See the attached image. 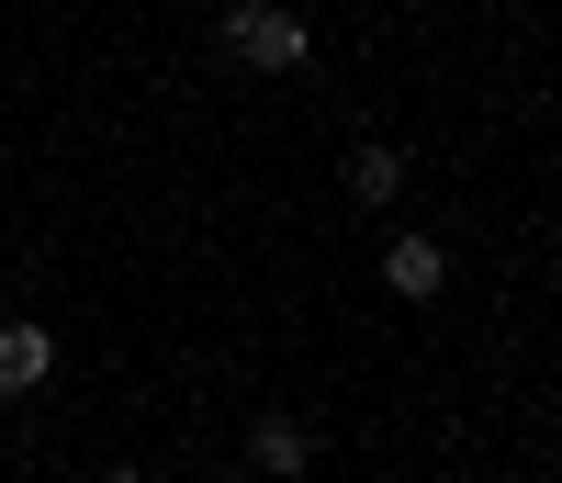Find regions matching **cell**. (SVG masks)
Segmentation results:
<instances>
[{"instance_id":"obj_1","label":"cell","mask_w":562,"mask_h":483,"mask_svg":"<svg viewBox=\"0 0 562 483\" xmlns=\"http://www.w3.org/2000/svg\"><path fill=\"white\" fill-rule=\"evenodd\" d=\"M225 57L259 79H293V68H315V23L293 0H225Z\"/></svg>"},{"instance_id":"obj_2","label":"cell","mask_w":562,"mask_h":483,"mask_svg":"<svg viewBox=\"0 0 562 483\" xmlns=\"http://www.w3.org/2000/svg\"><path fill=\"white\" fill-rule=\"evenodd\" d=\"M57 382V326L45 315H0V405H23Z\"/></svg>"},{"instance_id":"obj_3","label":"cell","mask_w":562,"mask_h":483,"mask_svg":"<svg viewBox=\"0 0 562 483\" xmlns=\"http://www.w3.org/2000/svg\"><path fill=\"white\" fill-rule=\"evenodd\" d=\"M248 472H259V483H304V472H315V427H304L293 405L248 416Z\"/></svg>"},{"instance_id":"obj_4","label":"cell","mask_w":562,"mask_h":483,"mask_svg":"<svg viewBox=\"0 0 562 483\" xmlns=\"http://www.w3.org/2000/svg\"><path fill=\"white\" fill-rule=\"evenodd\" d=\"M383 293H405V304H439V293H450V248L405 225L394 248H383Z\"/></svg>"},{"instance_id":"obj_5","label":"cell","mask_w":562,"mask_h":483,"mask_svg":"<svg viewBox=\"0 0 562 483\" xmlns=\"http://www.w3.org/2000/svg\"><path fill=\"white\" fill-rule=\"evenodd\" d=\"M349 203H405V147H349Z\"/></svg>"},{"instance_id":"obj_6","label":"cell","mask_w":562,"mask_h":483,"mask_svg":"<svg viewBox=\"0 0 562 483\" xmlns=\"http://www.w3.org/2000/svg\"><path fill=\"white\" fill-rule=\"evenodd\" d=\"M102 483H147V472H135V461H124V472H102Z\"/></svg>"}]
</instances>
